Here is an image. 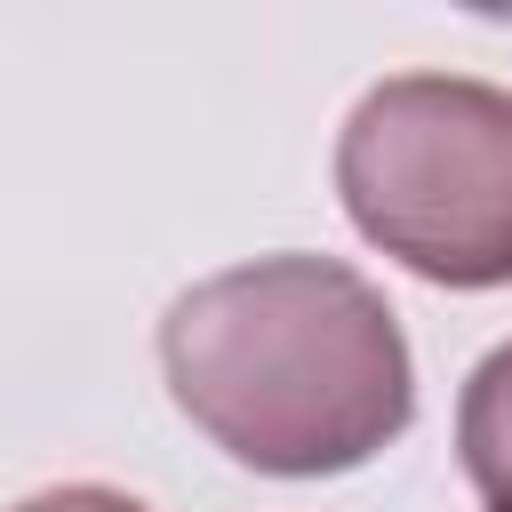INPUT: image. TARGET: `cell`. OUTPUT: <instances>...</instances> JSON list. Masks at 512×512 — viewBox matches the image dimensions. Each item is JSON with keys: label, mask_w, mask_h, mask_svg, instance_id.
I'll list each match as a JSON object with an SVG mask.
<instances>
[{"label": "cell", "mask_w": 512, "mask_h": 512, "mask_svg": "<svg viewBox=\"0 0 512 512\" xmlns=\"http://www.w3.org/2000/svg\"><path fill=\"white\" fill-rule=\"evenodd\" d=\"M176 408L280 480L352 472L416 416L392 304L336 256H256L184 288L160 320Z\"/></svg>", "instance_id": "6da1fadb"}, {"label": "cell", "mask_w": 512, "mask_h": 512, "mask_svg": "<svg viewBox=\"0 0 512 512\" xmlns=\"http://www.w3.org/2000/svg\"><path fill=\"white\" fill-rule=\"evenodd\" d=\"M336 192L360 240L440 288L512 280V88L464 72L376 80L336 136Z\"/></svg>", "instance_id": "7a4b0ae2"}, {"label": "cell", "mask_w": 512, "mask_h": 512, "mask_svg": "<svg viewBox=\"0 0 512 512\" xmlns=\"http://www.w3.org/2000/svg\"><path fill=\"white\" fill-rule=\"evenodd\" d=\"M456 448H464V472L488 504H512V344H496L464 400H456Z\"/></svg>", "instance_id": "3957f363"}, {"label": "cell", "mask_w": 512, "mask_h": 512, "mask_svg": "<svg viewBox=\"0 0 512 512\" xmlns=\"http://www.w3.org/2000/svg\"><path fill=\"white\" fill-rule=\"evenodd\" d=\"M16 512H144V504H136V496H120V488L72 480V488H40V496H24Z\"/></svg>", "instance_id": "277c9868"}, {"label": "cell", "mask_w": 512, "mask_h": 512, "mask_svg": "<svg viewBox=\"0 0 512 512\" xmlns=\"http://www.w3.org/2000/svg\"><path fill=\"white\" fill-rule=\"evenodd\" d=\"M488 512H512V504H488Z\"/></svg>", "instance_id": "5b68a950"}]
</instances>
